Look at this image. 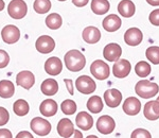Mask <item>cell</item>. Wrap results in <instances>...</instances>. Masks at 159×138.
Wrapping results in <instances>:
<instances>
[{
  "mask_svg": "<svg viewBox=\"0 0 159 138\" xmlns=\"http://www.w3.org/2000/svg\"><path fill=\"white\" fill-rule=\"evenodd\" d=\"M66 68L72 72H78L82 70L86 65V58L84 54L79 50H70L64 57Z\"/></svg>",
  "mask_w": 159,
  "mask_h": 138,
  "instance_id": "6da1fadb",
  "label": "cell"
},
{
  "mask_svg": "<svg viewBox=\"0 0 159 138\" xmlns=\"http://www.w3.org/2000/svg\"><path fill=\"white\" fill-rule=\"evenodd\" d=\"M135 91L139 97L143 99H150L155 97L159 91V86L154 82L148 80H141L136 84Z\"/></svg>",
  "mask_w": 159,
  "mask_h": 138,
  "instance_id": "7a4b0ae2",
  "label": "cell"
},
{
  "mask_svg": "<svg viewBox=\"0 0 159 138\" xmlns=\"http://www.w3.org/2000/svg\"><path fill=\"white\" fill-rule=\"evenodd\" d=\"M28 7L24 0H12L7 6V13L13 19H21L27 15Z\"/></svg>",
  "mask_w": 159,
  "mask_h": 138,
  "instance_id": "3957f363",
  "label": "cell"
},
{
  "mask_svg": "<svg viewBox=\"0 0 159 138\" xmlns=\"http://www.w3.org/2000/svg\"><path fill=\"white\" fill-rule=\"evenodd\" d=\"M90 72L91 75L98 80H106L110 75V68L108 64L101 60H96L90 65Z\"/></svg>",
  "mask_w": 159,
  "mask_h": 138,
  "instance_id": "277c9868",
  "label": "cell"
},
{
  "mask_svg": "<svg viewBox=\"0 0 159 138\" xmlns=\"http://www.w3.org/2000/svg\"><path fill=\"white\" fill-rule=\"evenodd\" d=\"M30 127L38 136H47L51 132V123L48 120L40 117H35L31 120Z\"/></svg>",
  "mask_w": 159,
  "mask_h": 138,
  "instance_id": "5b68a950",
  "label": "cell"
},
{
  "mask_svg": "<svg viewBox=\"0 0 159 138\" xmlns=\"http://www.w3.org/2000/svg\"><path fill=\"white\" fill-rule=\"evenodd\" d=\"M76 89L83 94H90L96 90L97 85L94 81L88 76H81L75 81Z\"/></svg>",
  "mask_w": 159,
  "mask_h": 138,
  "instance_id": "8992f818",
  "label": "cell"
},
{
  "mask_svg": "<svg viewBox=\"0 0 159 138\" xmlns=\"http://www.w3.org/2000/svg\"><path fill=\"white\" fill-rule=\"evenodd\" d=\"M2 39L6 44H15L20 38V31L19 29L14 25H7L2 29L1 31Z\"/></svg>",
  "mask_w": 159,
  "mask_h": 138,
  "instance_id": "52a82bcc",
  "label": "cell"
},
{
  "mask_svg": "<svg viewBox=\"0 0 159 138\" xmlns=\"http://www.w3.org/2000/svg\"><path fill=\"white\" fill-rule=\"evenodd\" d=\"M35 47H36L38 52L43 53V54H47V53H50L54 50L55 42L49 35H42L37 38L36 43H35Z\"/></svg>",
  "mask_w": 159,
  "mask_h": 138,
  "instance_id": "ba28073f",
  "label": "cell"
},
{
  "mask_svg": "<svg viewBox=\"0 0 159 138\" xmlns=\"http://www.w3.org/2000/svg\"><path fill=\"white\" fill-rule=\"evenodd\" d=\"M116 122L108 115H103L97 121V130L103 135H108L114 132Z\"/></svg>",
  "mask_w": 159,
  "mask_h": 138,
  "instance_id": "9c48e42d",
  "label": "cell"
},
{
  "mask_svg": "<svg viewBox=\"0 0 159 138\" xmlns=\"http://www.w3.org/2000/svg\"><path fill=\"white\" fill-rule=\"evenodd\" d=\"M130 69H132L130 63L125 58H122V60H118L117 62H115L112 66V72L116 78L123 79L129 75Z\"/></svg>",
  "mask_w": 159,
  "mask_h": 138,
  "instance_id": "30bf717a",
  "label": "cell"
},
{
  "mask_svg": "<svg viewBox=\"0 0 159 138\" xmlns=\"http://www.w3.org/2000/svg\"><path fill=\"white\" fill-rule=\"evenodd\" d=\"M104 101L107 104L108 107L115 108V107L119 106V104L122 101V94L120 90L116 88H110L107 89L104 93Z\"/></svg>",
  "mask_w": 159,
  "mask_h": 138,
  "instance_id": "8fae6325",
  "label": "cell"
},
{
  "mask_svg": "<svg viewBox=\"0 0 159 138\" xmlns=\"http://www.w3.org/2000/svg\"><path fill=\"white\" fill-rule=\"evenodd\" d=\"M122 54V48L120 47V45L116 44V43H111L105 46L103 50V55L105 60H107L108 62H117L120 58Z\"/></svg>",
  "mask_w": 159,
  "mask_h": 138,
  "instance_id": "7c38bea8",
  "label": "cell"
},
{
  "mask_svg": "<svg viewBox=\"0 0 159 138\" xmlns=\"http://www.w3.org/2000/svg\"><path fill=\"white\" fill-rule=\"evenodd\" d=\"M142 31L138 28H129L124 33V42L129 46H138L142 42Z\"/></svg>",
  "mask_w": 159,
  "mask_h": 138,
  "instance_id": "4fadbf2b",
  "label": "cell"
},
{
  "mask_svg": "<svg viewBox=\"0 0 159 138\" xmlns=\"http://www.w3.org/2000/svg\"><path fill=\"white\" fill-rule=\"evenodd\" d=\"M16 84L25 89H30L35 84V76L29 70L20 71L16 76Z\"/></svg>",
  "mask_w": 159,
  "mask_h": 138,
  "instance_id": "5bb4252c",
  "label": "cell"
},
{
  "mask_svg": "<svg viewBox=\"0 0 159 138\" xmlns=\"http://www.w3.org/2000/svg\"><path fill=\"white\" fill-rule=\"evenodd\" d=\"M123 111L126 115L129 116H136L139 114L141 111V103L135 97H129L127 99H125L124 103H123Z\"/></svg>",
  "mask_w": 159,
  "mask_h": 138,
  "instance_id": "9a60e30c",
  "label": "cell"
},
{
  "mask_svg": "<svg viewBox=\"0 0 159 138\" xmlns=\"http://www.w3.org/2000/svg\"><path fill=\"white\" fill-rule=\"evenodd\" d=\"M63 69V64L58 58L52 57L49 58L45 63V71L50 76H57L61 72Z\"/></svg>",
  "mask_w": 159,
  "mask_h": 138,
  "instance_id": "2e32d148",
  "label": "cell"
},
{
  "mask_svg": "<svg viewBox=\"0 0 159 138\" xmlns=\"http://www.w3.org/2000/svg\"><path fill=\"white\" fill-rule=\"evenodd\" d=\"M56 130H57L58 135L63 138H69L70 136H72V134L74 133V126L72 121L67 118H63L58 121Z\"/></svg>",
  "mask_w": 159,
  "mask_h": 138,
  "instance_id": "e0dca14e",
  "label": "cell"
},
{
  "mask_svg": "<svg viewBox=\"0 0 159 138\" xmlns=\"http://www.w3.org/2000/svg\"><path fill=\"white\" fill-rule=\"evenodd\" d=\"M143 115L148 120L154 121L159 119V101L152 100L145 103L143 108Z\"/></svg>",
  "mask_w": 159,
  "mask_h": 138,
  "instance_id": "ac0fdd59",
  "label": "cell"
},
{
  "mask_svg": "<svg viewBox=\"0 0 159 138\" xmlns=\"http://www.w3.org/2000/svg\"><path fill=\"white\" fill-rule=\"evenodd\" d=\"M82 37H83V39L85 40L87 44H97L101 39V32H100L98 28L90 25V27H86L83 30Z\"/></svg>",
  "mask_w": 159,
  "mask_h": 138,
  "instance_id": "d6986e66",
  "label": "cell"
},
{
  "mask_svg": "<svg viewBox=\"0 0 159 138\" xmlns=\"http://www.w3.org/2000/svg\"><path fill=\"white\" fill-rule=\"evenodd\" d=\"M121 24L122 21L119 16H117L116 14H110L103 19L102 25H103L104 30H106L107 32H115L120 29Z\"/></svg>",
  "mask_w": 159,
  "mask_h": 138,
  "instance_id": "ffe728a7",
  "label": "cell"
},
{
  "mask_svg": "<svg viewBox=\"0 0 159 138\" xmlns=\"http://www.w3.org/2000/svg\"><path fill=\"white\" fill-rule=\"evenodd\" d=\"M75 123L79 129H82L83 131H88L93 126V118L91 117V115H89L86 112H80L76 115Z\"/></svg>",
  "mask_w": 159,
  "mask_h": 138,
  "instance_id": "44dd1931",
  "label": "cell"
},
{
  "mask_svg": "<svg viewBox=\"0 0 159 138\" xmlns=\"http://www.w3.org/2000/svg\"><path fill=\"white\" fill-rule=\"evenodd\" d=\"M57 103L52 100V99H47V100H43V103H40L39 106V112L43 115L45 117H52L57 113Z\"/></svg>",
  "mask_w": 159,
  "mask_h": 138,
  "instance_id": "7402d4cb",
  "label": "cell"
},
{
  "mask_svg": "<svg viewBox=\"0 0 159 138\" xmlns=\"http://www.w3.org/2000/svg\"><path fill=\"white\" fill-rule=\"evenodd\" d=\"M118 12L121 16L125 18H129V17L134 16L136 12V7L134 2L132 0H122L120 3L118 4Z\"/></svg>",
  "mask_w": 159,
  "mask_h": 138,
  "instance_id": "603a6c76",
  "label": "cell"
},
{
  "mask_svg": "<svg viewBox=\"0 0 159 138\" xmlns=\"http://www.w3.org/2000/svg\"><path fill=\"white\" fill-rule=\"evenodd\" d=\"M40 89L46 96H54L58 90V83L54 79H47L42 83Z\"/></svg>",
  "mask_w": 159,
  "mask_h": 138,
  "instance_id": "cb8c5ba5",
  "label": "cell"
},
{
  "mask_svg": "<svg viewBox=\"0 0 159 138\" xmlns=\"http://www.w3.org/2000/svg\"><path fill=\"white\" fill-rule=\"evenodd\" d=\"M110 3L107 0H91V11L97 15H104L109 11Z\"/></svg>",
  "mask_w": 159,
  "mask_h": 138,
  "instance_id": "d4e9b609",
  "label": "cell"
},
{
  "mask_svg": "<svg viewBox=\"0 0 159 138\" xmlns=\"http://www.w3.org/2000/svg\"><path fill=\"white\" fill-rule=\"evenodd\" d=\"M15 94V86L11 81L1 80L0 81V97L3 99L12 98Z\"/></svg>",
  "mask_w": 159,
  "mask_h": 138,
  "instance_id": "484cf974",
  "label": "cell"
},
{
  "mask_svg": "<svg viewBox=\"0 0 159 138\" xmlns=\"http://www.w3.org/2000/svg\"><path fill=\"white\" fill-rule=\"evenodd\" d=\"M103 106L104 104L102 102V99L99 96H92L87 101V108L89 109V112H91L93 114L100 113L103 109Z\"/></svg>",
  "mask_w": 159,
  "mask_h": 138,
  "instance_id": "4316f807",
  "label": "cell"
},
{
  "mask_svg": "<svg viewBox=\"0 0 159 138\" xmlns=\"http://www.w3.org/2000/svg\"><path fill=\"white\" fill-rule=\"evenodd\" d=\"M13 111L17 116H25L30 111V106L28 104V102L24 100V99H19V100L15 101L13 104Z\"/></svg>",
  "mask_w": 159,
  "mask_h": 138,
  "instance_id": "83f0119b",
  "label": "cell"
},
{
  "mask_svg": "<svg viewBox=\"0 0 159 138\" xmlns=\"http://www.w3.org/2000/svg\"><path fill=\"white\" fill-rule=\"evenodd\" d=\"M63 24V19H61V15L57 13H52V14L48 15L46 17V25L51 30H57L61 28Z\"/></svg>",
  "mask_w": 159,
  "mask_h": 138,
  "instance_id": "f1b7e54d",
  "label": "cell"
},
{
  "mask_svg": "<svg viewBox=\"0 0 159 138\" xmlns=\"http://www.w3.org/2000/svg\"><path fill=\"white\" fill-rule=\"evenodd\" d=\"M151 71H152L151 65L148 62H144V61L138 62L135 66L136 75L138 76H140V78H147V76L151 73Z\"/></svg>",
  "mask_w": 159,
  "mask_h": 138,
  "instance_id": "f546056e",
  "label": "cell"
},
{
  "mask_svg": "<svg viewBox=\"0 0 159 138\" xmlns=\"http://www.w3.org/2000/svg\"><path fill=\"white\" fill-rule=\"evenodd\" d=\"M33 9L38 14H46L51 9V1L50 0H35Z\"/></svg>",
  "mask_w": 159,
  "mask_h": 138,
  "instance_id": "4dcf8cb0",
  "label": "cell"
},
{
  "mask_svg": "<svg viewBox=\"0 0 159 138\" xmlns=\"http://www.w3.org/2000/svg\"><path fill=\"white\" fill-rule=\"evenodd\" d=\"M147 58L150 61L151 63L158 65L159 64V47L158 46H152V47H148L145 52Z\"/></svg>",
  "mask_w": 159,
  "mask_h": 138,
  "instance_id": "1f68e13d",
  "label": "cell"
},
{
  "mask_svg": "<svg viewBox=\"0 0 159 138\" xmlns=\"http://www.w3.org/2000/svg\"><path fill=\"white\" fill-rule=\"evenodd\" d=\"M61 112L66 115H73L76 111V103L73 100L67 99V100L63 101L61 105Z\"/></svg>",
  "mask_w": 159,
  "mask_h": 138,
  "instance_id": "d6a6232c",
  "label": "cell"
},
{
  "mask_svg": "<svg viewBox=\"0 0 159 138\" xmlns=\"http://www.w3.org/2000/svg\"><path fill=\"white\" fill-rule=\"evenodd\" d=\"M130 138H152L151 133L144 129H136L130 135Z\"/></svg>",
  "mask_w": 159,
  "mask_h": 138,
  "instance_id": "836d02e7",
  "label": "cell"
},
{
  "mask_svg": "<svg viewBox=\"0 0 159 138\" xmlns=\"http://www.w3.org/2000/svg\"><path fill=\"white\" fill-rule=\"evenodd\" d=\"M10 63V55L7 51L0 49V69L4 68Z\"/></svg>",
  "mask_w": 159,
  "mask_h": 138,
  "instance_id": "e575fe53",
  "label": "cell"
},
{
  "mask_svg": "<svg viewBox=\"0 0 159 138\" xmlns=\"http://www.w3.org/2000/svg\"><path fill=\"white\" fill-rule=\"evenodd\" d=\"M9 119H10V114L7 112V109L0 106V126L7 124L9 122Z\"/></svg>",
  "mask_w": 159,
  "mask_h": 138,
  "instance_id": "d590c367",
  "label": "cell"
},
{
  "mask_svg": "<svg viewBox=\"0 0 159 138\" xmlns=\"http://www.w3.org/2000/svg\"><path fill=\"white\" fill-rule=\"evenodd\" d=\"M148 20L153 25H159V9L154 10L153 12H151L150 16H148Z\"/></svg>",
  "mask_w": 159,
  "mask_h": 138,
  "instance_id": "8d00e7d4",
  "label": "cell"
},
{
  "mask_svg": "<svg viewBox=\"0 0 159 138\" xmlns=\"http://www.w3.org/2000/svg\"><path fill=\"white\" fill-rule=\"evenodd\" d=\"M0 138H13V135L10 130L0 129Z\"/></svg>",
  "mask_w": 159,
  "mask_h": 138,
  "instance_id": "74e56055",
  "label": "cell"
},
{
  "mask_svg": "<svg viewBox=\"0 0 159 138\" xmlns=\"http://www.w3.org/2000/svg\"><path fill=\"white\" fill-rule=\"evenodd\" d=\"M64 82L66 83L67 85V88H68V91L70 94H73V81L72 80H69V79H65Z\"/></svg>",
  "mask_w": 159,
  "mask_h": 138,
  "instance_id": "f35d334b",
  "label": "cell"
},
{
  "mask_svg": "<svg viewBox=\"0 0 159 138\" xmlns=\"http://www.w3.org/2000/svg\"><path fill=\"white\" fill-rule=\"evenodd\" d=\"M16 138H34V137H33V135L31 134L30 132L22 131V132H19L18 134H17Z\"/></svg>",
  "mask_w": 159,
  "mask_h": 138,
  "instance_id": "ab89813d",
  "label": "cell"
},
{
  "mask_svg": "<svg viewBox=\"0 0 159 138\" xmlns=\"http://www.w3.org/2000/svg\"><path fill=\"white\" fill-rule=\"evenodd\" d=\"M89 0H72V3L75 7H85L87 3H88Z\"/></svg>",
  "mask_w": 159,
  "mask_h": 138,
  "instance_id": "60d3db41",
  "label": "cell"
},
{
  "mask_svg": "<svg viewBox=\"0 0 159 138\" xmlns=\"http://www.w3.org/2000/svg\"><path fill=\"white\" fill-rule=\"evenodd\" d=\"M69 138H83V135L82 133L79 131V130H74V133L72 134V136H70Z\"/></svg>",
  "mask_w": 159,
  "mask_h": 138,
  "instance_id": "b9f144b4",
  "label": "cell"
},
{
  "mask_svg": "<svg viewBox=\"0 0 159 138\" xmlns=\"http://www.w3.org/2000/svg\"><path fill=\"white\" fill-rule=\"evenodd\" d=\"M147 2L153 7H158L159 6V0H147Z\"/></svg>",
  "mask_w": 159,
  "mask_h": 138,
  "instance_id": "7bdbcfd3",
  "label": "cell"
},
{
  "mask_svg": "<svg viewBox=\"0 0 159 138\" xmlns=\"http://www.w3.org/2000/svg\"><path fill=\"white\" fill-rule=\"evenodd\" d=\"M4 7H6L4 1H3V0H0V11H2V10L4 9Z\"/></svg>",
  "mask_w": 159,
  "mask_h": 138,
  "instance_id": "ee69618b",
  "label": "cell"
},
{
  "mask_svg": "<svg viewBox=\"0 0 159 138\" xmlns=\"http://www.w3.org/2000/svg\"><path fill=\"white\" fill-rule=\"evenodd\" d=\"M86 138H99V137H97L96 135H89V136H87Z\"/></svg>",
  "mask_w": 159,
  "mask_h": 138,
  "instance_id": "f6af8a7d",
  "label": "cell"
},
{
  "mask_svg": "<svg viewBox=\"0 0 159 138\" xmlns=\"http://www.w3.org/2000/svg\"><path fill=\"white\" fill-rule=\"evenodd\" d=\"M57 1H66V0H57Z\"/></svg>",
  "mask_w": 159,
  "mask_h": 138,
  "instance_id": "bcb514c9",
  "label": "cell"
},
{
  "mask_svg": "<svg viewBox=\"0 0 159 138\" xmlns=\"http://www.w3.org/2000/svg\"><path fill=\"white\" fill-rule=\"evenodd\" d=\"M157 101H159V97H158V98H157Z\"/></svg>",
  "mask_w": 159,
  "mask_h": 138,
  "instance_id": "7dc6e473",
  "label": "cell"
}]
</instances>
